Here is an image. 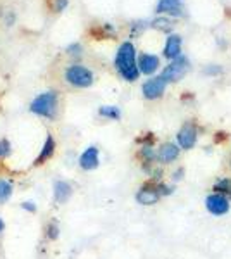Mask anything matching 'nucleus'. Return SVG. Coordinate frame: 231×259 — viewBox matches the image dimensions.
I'll list each match as a JSON object with an SVG mask.
<instances>
[{"label":"nucleus","mask_w":231,"mask_h":259,"mask_svg":"<svg viewBox=\"0 0 231 259\" xmlns=\"http://www.w3.org/2000/svg\"><path fill=\"white\" fill-rule=\"evenodd\" d=\"M188 71H190V61L184 56H179L162 69L161 78L166 83H178L179 80H183Z\"/></svg>","instance_id":"3"},{"label":"nucleus","mask_w":231,"mask_h":259,"mask_svg":"<svg viewBox=\"0 0 231 259\" xmlns=\"http://www.w3.org/2000/svg\"><path fill=\"white\" fill-rule=\"evenodd\" d=\"M23 209H24V211H29V212H35V211H36V206H35L33 202H29V200H28V202H24V204H23Z\"/></svg>","instance_id":"27"},{"label":"nucleus","mask_w":231,"mask_h":259,"mask_svg":"<svg viewBox=\"0 0 231 259\" xmlns=\"http://www.w3.org/2000/svg\"><path fill=\"white\" fill-rule=\"evenodd\" d=\"M99 114L102 118H107V119H112V121H117L121 118V109L117 106H102L99 109Z\"/></svg>","instance_id":"17"},{"label":"nucleus","mask_w":231,"mask_h":259,"mask_svg":"<svg viewBox=\"0 0 231 259\" xmlns=\"http://www.w3.org/2000/svg\"><path fill=\"white\" fill-rule=\"evenodd\" d=\"M179 150H181V147L174 142H164L157 149V161L161 164H171L179 157Z\"/></svg>","instance_id":"9"},{"label":"nucleus","mask_w":231,"mask_h":259,"mask_svg":"<svg viewBox=\"0 0 231 259\" xmlns=\"http://www.w3.org/2000/svg\"><path fill=\"white\" fill-rule=\"evenodd\" d=\"M179 56H181V36L169 35L166 40V45H164V57L169 61H174Z\"/></svg>","instance_id":"10"},{"label":"nucleus","mask_w":231,"mask_h":259,"mask_svg":"<svg viewBox=\"0 0 231 259\" xmlns=\"http://www.w3.org/2000/svg\"><path fill=\"white\" fill-rule=\"evenodd\" d=\"M47 235H49V239H52V240L59 237V227L56 223H50L47 227Z\"/></svg>","instance_id":"22"},{"label":"nucleus","mask_w":231,"mask_h":259,"mask_svg":"<svg viewBox=\"0 0 231 259\" xmlns=\"http://www.w3.org/2000/svg\"><path fill=\"white\" fill-rule=\"evenodd\" d=\"M54 149H56V142H54L52 135H47L43 147H41V152H40V156L36 157L35 164L40 166V164H43V162L47 161V159H50V157H52V154H54Z\"/></svg>","instance_id":"15"},{"label":"nucleus","mask_w":231,"mask_h":259,"mask_svg":"<svg viewBox=\"0 0 231 259\" xmlns=\"http://www.w3.org/2000/svg\"><path fill=\"white\" fill-rule=\"evenodd\" d=\"M12 195V185L6 180H0V204H4L6 200H9Z\"/></svg>","instance_id":"18"},{"label":"nucleus","mask_w":231,"mask_h":259,"mask_svg":"<svg viewBox=\"0 0 231 259\" xmlns=\"http://www.w3.org/2000/svg\"><path fill=\"white\" fill-rule=\"evenodd\" d=\"M205 209L211 216L221 218V216H226L231 211V200L226 195L212 192L205 197Z\"/></svg>","instance_id":"5"},{"label":"nucleus","mask_w":231,"mask_h":259,"mask_svg":"<svg viewBox=\"0 0 231 259\" xmlns=\"http://www.w3.org/2000/svg\"><path fill=\"white\" fill-rule=\"evenodd\" d=\"M29 111L41 116V118L54 119L57 112V94L52 90L40 94L38 97L33 99L31 106H29Z\"/></svg>","instance_id":"2"},{"label":"nucleus","mask_w":231,"mask_h":259,"mask_svg":"<svg viewBox=\"0 0 231 259\" xmlns=\"http://www.w3.org/2000/svg\"><path fill=\"white\" fill-rule=\"evenodd\" d=\"M212 192L226 195V197L231 200V177H224V178L217 180V182L212 185Z\"/></svg>","instance_id":"16"},{"label":"nucleus","mask_w":231,"mask_h":259,"mask_svg":"<svg viewBox=\"0 0 231 259\" xmlns=\"http://www.w3.org/2000/svg\"><path fill=\"white\" fill-rule=\"evenodd\" d=\"M68 4H69V0H56V4H54V11L56 12L64 11L66 7H68Z\"/></svg>","instance_id":"25"},{"label":"nucleus","mask_w":231,"mask_h":259,"mask_svg":"<svg viewBox=\"0 0 231 259\" xmlns=\"http://www.w3.org/2000/svg\"><path fill=\"white\" fill-rule=\"evenodd\" d=\"M114 66L117 73L124 78L126 81H135L140 76V69H138V61H136V50L135 45L131 41H124L119 45L114 59Z\"/></svg>","instance_id":"1"},{"label":"nucleus","mask_w":231,"mask_h":259,"mask_svg":"<svg viewBox=\"0 0 231 259\" xmlns=\"http://www.w3.org/2000/svg\"><path fill=\"white\" fill-rule=\"evenodd\" d=\"M229 169H231V159H229Z\"/></svg>","instance_id":"29"},{"label":"nucleus","mask_w":231,"mask_h":259,"mask_svg":"<svg viewBox=\"0 0 231 259\" xmlns=\"http://www.w3.org/2000/svg\"><path fill=\"white\" fill-rule=\"evenodd\" d=\"M2 230H4V221L0 220V232H2Z\"/></svg>","instance_id":"28"},{"label":"nucleus","mask_w":231,"mask_h":259,"mask_svg":"<svg viewBox=\"0 0 231 259\" xmlns=\"http://www.w3.org/2000/svg\"><path fill=\"white\" fill-rule=\"evenodd\" d=\"M199 142V130H197L195 123H184L179 128L178 135H176V144L179 145L183 150H192Z\"/></svg>","instance_id":"6"},{"label":"nucleus","mask_w":231,"mask_h":259,"mask_svg":"<svg viewBox=\"0 0 231 259\" xmlns=\"http://www.w3.org/2000/svg\"><path fill=\"white\" fill-rule=\"evenodd\" d=\"M136 202L142 204V206H154L161 200V194H159V189H157V182L155 183H147V185L142 187L140 190L136 192L135 195Z\"/></svg>","instance_id":"8"},{"label":"nucleus","mask_w":231,"mask_h":259,"mask_svg":"<svg viewBox=\"0 0 231 259\" xmlns=\"http://www.w3.org/2000/svg\"><path fill=\"white\" fill-rule=\"evenodd\" d=\"M99 162H100L99 161V149L97 147H88L85 152L81 154V157H79V166L86 171L95 169L97 166H99Z\"/></svg>","instance_id":"13"},{"label":"nucleus","mask_w":231,"mask_h":259,"mask_svg":"<svg viewBox=\"0 0 231 259\" xmlns=\"http://www.w3.org/2000/svg\"><path fill=\"white\" fill-rule=\"evenodd\" d=\"M221 66H216V64H211V66H207V68L204 69V73L205 74H209V76H216V74H219L221 73Z\"/></svg>","instance_id":"23"},{"label":"nucleus","mask_w":231,"mask_h":259,"mask_svg":"<svg viewBox=\"0 0 231 259\" xmlns=\"http://www.w3.org/2000/svg\"><path fill=\"white\" fill-rule=\"evenodd\" d=\"M166 87H167V83L164 81L161 76H154L142 85V94H144V97L149 100L161 99L164 95V92H166Z\"/></svg>","instance_id":"7"},{"label":"nucleus","mask_w":231,"mask_h":259,"mask_svg":"<svg viewBox=\"0 0 231 259\" xmlns=\"http://www.w3.org/2000/svg\"><path fill=\"white\" fill-rule=\"evenodd\" d=\"M66 80L71 85L78 87V89H88V87L94 83V73L90 69L85 68V66L79 64H73L66 69Z\"/></svg>","instance_id":"4"},{"label":"nucleus","mask_w":231,"mask_h":259,"mask_svg":"<svg viewBox=\"0 0 231 259\" xmlns=\"http://www.w3.org/2000/svg\"><path fill=\"white\" fill-rule=\"evenodd\" d=\"M11 154V144L9 140H0V157H6Z\"/></svg>","instance_id":"21"},{"label":"nucleus","mask_w":231,"mask_h":259,"mask_svg":"<svg viewBox=\"0 0 231 259\" xmlns=\"http://www.w3.org/2000/svg\"><path fill=\"white\" fill-rule=\"evenodd\" d=\"M71 194H73V189H71L69 183L66 182H56V185H54V197L59 204H64L68 202Z\"/></svg>","instance_id":"14"},{"label":"nucleus","mask_w":231,"mask_h":259,"mask_svg":"<svg viewBox=\"0 0 231 259\" xmlns=\"http://www.w3.org/2000/svg\"><path fill=\"white\" fill-rule=\"evenodd\" d=\"M184 177V168H178L176 171H173V177H171V180L173 182H181Z\"/></svg>","instance_id":"26"},{"label":"nucleus","mask_w":231,"mask_h":259,"mask_svg":"<svg viewBox=\"0 0 231 259\" xmlns=\"http://www.w3.org/2000/svg\"><path fill=\"white\" fill-rule=\"evenodd\" d=\"M157 189H159V194H161V197H167V195L174 194V187L173 185H167V183H162V182H157Z\"/></svg>","instance_id":"20"},{"label":"nucleus","mask_w":231,"mask_h":259,"mask_svg":"<svg viewBox=\"0 0 231 259\" xmlns=\"http://www.w3.org/2000/svg\"><path fill=\"white\" fill-rule=\"evenodd\" d=\"M157 14L183 16V0H159Z\"/></svg>","instance_id":"12"},{"label":"nucleus","mask_w":231,"mask_h":259,"mask_svg":"<svg viewBox=\"0 0 231 259\" xmlns=\"http://www.w3.org/2000/svg\"><path fill=\"white\" fill-rule=\"evenodd\" d=\"M68 54L69 56H81V45L79 44H73L68 47Z\"/></svg>","instance_id":"24"},{"label":"nucleus","mask_w":231,"mask_h":259,"mask_svg":"<svg viewBox=\"0 0 231 259\" xmlns=\"http://www.w3.org/2000/svg\"><path fill=\"white\" fill-rule=\"evenodd\" d=\"M152 26L157 28V30H161V31H166V33H169L171 30H173V24H171V21L167 19V18H157V19H154L152 21Z\"/></svg>","instance_id":"19"},{"label":"nucleus","mask_w":231,"mask_h":259,"mask_svg":"<svg viewBox=\"0 0 231 259\" xmlns=\"http://www.w3.org/2000/svg\"><path fill=\"white\" fill-rule=\"evenodd\" d=\"M159 66H161V61H159L157 56H152V54H142V56L138 57V69H140V73H144V74H154L155 71L159 69Z\"/></svg>","instance_id":"11"}]
</instances>
